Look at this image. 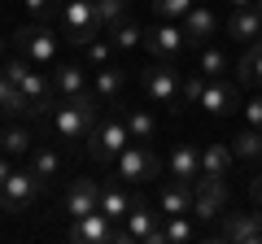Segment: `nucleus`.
Here are the masks:
<instances>
[{"label": "nucleus", "instance_id": "obj_1", "mask_svg": "<svg viewBox=\"0 0 262 244\" xmlns=\"http://www.w3.org/2000/svg\"><path fill=\"white\" fill-rule=\"evenodd\" d=\"M101 118V96L96 92H79V96H61L57 109L48 113V131H53L57 144H70L79 149L88 131H92V122Z\"/></svg>", "mask_w": 262, "mask_h": 244}, {"label": "nucleus", "instance_id": "obj_2", "mask_svg": "<svg viewBox=\"0 0 262 244\" xmlns=\"http://www.w3.org/2000/svg\"><path fill=\"white\" fill-rule=\"evenodd\" d=\"M127 144H131V131H127V122H122V113H118V109H114L110 118H96V122H92V131L83 135L88 157L101 161V166H114V157H118Z\"/></svg>", "mask_w": 262, "mask_h": 244}, {"label": "nucleus", "instance_id": "obj_3", "mask_svg": "<svg viewBox=\"0 0 262 244\" xmlns=\"http://www.w3.org/2000/svg\"><path fill=\"white\" fill-rule=\"evenodd\" d=\"M114 179H118V183H149V179H162V157L149 149V140H131L127 149L114 157Z\"/></svg>", "mask_w": 262, "mask_h": 244}, {"label": "nucleus", "instance_id": "obj_4", "mask_svg": "<svg viewBox=\"0 0 262 244\" xmlns=\"http://www.w3.org/2000/svg\"><path fill=\"white\" fill-rule=\"evenodd\" d=\"M61 27H66V44L88 48L101 35V18H96V0H66L61 5Z\"/></svg>", "mask_w": 262, "mask_h": 244}, {"label": "nucleus", "instance_id": "obj_5", "mask_svg": "<svg viewBox=\"0 0 262 244\" xmlns=\"http://www.w3.org/2000/svg\"><path fill=\"white\" fill-rule=\"evenodd\" d=\"M39 188H44V183L31 175V166L13 170V175L0 183V209H5V214H18V218L31 214V209L39 205Z\"/></svg>", "mask_w": 262, "mask_h": 244}, {"label": "nucleus", "instance_id": "obj_6", "mask_svg": "<svg viewBox=\"0 0 262 244\" xmlns=\"http://www.w3.org/2000/svg\"><path fill=\"white\" fill-rule=\"evenodd\" d=\"M144 92H149L153 105H162V109H175L179 105V92H184V75H179L170 61H149V70H144Z\"/></svg>", "mask_w": 262, "mask_h": 244}, {"label": "nucleus", "instance_id": "obj_7", "mask_svg": "<svg viewBox=\"0 0 262 244\" xmlns=\"http://www.w3.org/2000/svg\"><path fill=\"white\" fill-rule=\"evenodd\" d=\"M144 48H149L153 61H175V57L188 48L184 22H166V18L149 22V27H144Z\"/></svg>", "mask_w": 262, "mask_h": 244}, {"label": "nucleus", "instance_id": "obj_8", "mask_svg": "<svg viewBox=\"0 0 262 244\" xmlns=\"http://www.w3.org/2000/svg\"><path fill=\"white\" fill-rule=\"evenodd\" d=\"M192 218L196 223H214V218H223V209H227V183H223V175H201L192 183Z\"/></svg>", "mask_w": 262, "mask_h": 244}, {"label": "nucleus", "instance_id": "obj_9", "mask_svg": "<svg viewBox=\"0 0 262 244\" xmlns=\"http://www.w3.org/2000/svg\"><path fill=\"white\" fill-rule=\"evenodd\" d=\"M13 48H18L27 61L48 66V61L57 57V35L48 31V22H31V27H18V31H13Z\"/></svg>", "mask_w": 262, "mask_h": 244}, {"label": "nucleus", "instance_id": "obj_10", "mask_svg": "<svg viewBox=\"0 0 262 244\" xmlns=\"http://www.w3.org/2000/svg\"><path fill=\"white\" fill-rule=\"evenodd\" d=\"M122 223H127V231H131V240H149V244H166V218L162 214H153L149 209V201L140 197V192H136V197H131V209H127V218H122Z\"/></svg>", "mask_w": 262, "mask_h": 244}, {"label": "nucleus", "instance_id": "obj_11", "mask_svg": "<svg viewBox=\"0 0 262 244\" xmlns=\"http://www.w3.org/2000/svg\"><path fill=\"white\" fill-rule=\"evenodd\" d=\"M214 240H232V244H262V205L249 214H223L219 218Z\"/></svg>", "mask_w": 262, "mask_h": 244}, {"label": "nucleus", "instance_id": "obj_12", "mask_svg": "<svg viewBox=\"0 0 262 244\" xmlns=\"http://www.w3.org/2000/svg\"><path fill=\"white\" fill-rule=\"evenodd\" d=\"M184 35H188V48H206L219 35V13L196 0L192 9H188V18H184Z\"/></svg>", "mask_w": 262, "mask_h": 244}, {"label": "nucleus", "instance_id": "obj_13", "mask_svg": "<svg viewBox=\"0 0 262 244\" xmlns=\"http://www.w3.org/2000/svg\"><path fill=\"white\" fill-rule=\"evenodd\" d=\"M96 209H101V183L96 179H70L66 183V214L83 218V214H96Z\"/></svg>", "mask_w": 262, "mask_h": 244}, {"label": "nucleus", "instance_id": "obj_14", "mask_svg": "<svg viewBox=\"0 0 262 244\" xmlns=\"http://www.w3.org/2000/svg\"><path fill=\"white\" fill-rule=\"evenodd\" d=\"M114 218H105L101 209L96 214H83V218H75V227H70V240L75 244H110L114 240Z\"/></svg>", "mask_w": 262, "mask_h": 244}, {"label": "nucleus", "instance_id": "obj_15", "mask_svg": "<svg viewBox=\"0 0 262 244\" xmlns=\"http://www.w3.org/2000/svg\"><path fill=\"white\" fill-rule=\"evenodd\" d=\"M201 109L214 113V118H227V113L241 109V92H236L232 83H223V79H210V83H206V96H201Z\"/></svg>", "mask_w": 262, "mask_h": 244}, {"label": "nucleus", "instance_id": "obj_16", "mask_svg": "<svg viewBox=\"0 0 262 244\" xmlns=\"http://www.w3.org/2000/svg\"><path fill=\"white\" fill-rule=\"evenodd\" d=\"M192 183H184V179H170L166 188L158 192V209L162 218H175V214H192Z\"/></svg>", "mask_w": 262, "mask_h": 244}, {"label": "nucleus", "instance_id": "obj_17", "mask_svg": "<svg viewBox=\"0 0 262 244\" xmlns=\"http://www.w3.org/2000/svg\"><path fill=\"white\" fill-rule=\"evenodd\" d=\"M0 113H13V118H35V101L13 83L5 70H0Z\"/></svg>", "mask_w": 262, "mask_h": 244}, {"label": "nucleus", "instance_id": "obj_18", "mask_svg": "<svg viewBox=\"0 0 262 244\" xmlns=\"http://www.w3.org/2000/svg\"><path fill=\"white\" fill-rule=\"evenodd\" d=\"M27 166H31V175H35L39 183H53V179H61L66 157L53 149V144H44V149H31L27 153Z\"/></svg>", "mask_w": 262, "mask_h": 244}, {"label": "nucleus", "instance_id": "obj_19", "mask_svg": "<svg viewBox=\"0 0 262 244\" xmlns=\"http://www.w3.org/2000/svg\"><path fill=\"white\" fill-rule=\"evenodd\" d=\"M166 170H170V179H184V183H196V179H201V149H196V144H179V149L170 153Z\"/></svg>", "mask_w": 262, "mask_h": 244}, {"label": "nucleus", "instance_id": "obj_20", "mask_svg": "<svg viewBox=\"0 0 262 244\" xmlns=\"http://www.w3.org/2000/svg\"><path fill=\"white\" fill-rule=\"evenodd\" d=\"M227 144H232L236 161H245V166H262V127H245V131H236Z\"/></svg>", "mask_w": 262, "mask_h": 244}, {"label": "nucleus", "instance_id": "obj_21", "mask_svg": "<svg viewBox=\"0 0 262 244\" xmlns=\"http://www.w3.org/2000/svg\"><path fill=\"white\" fill-rule=\"evenodd\" d=\"M227 35H232V39H258L262 35V13L253 9V5L232 9V18H227Z\"/></svg>", "mask_w": 262, "mask_h": 244}, {"label": "nucleus", "instance_id": "obj_22", "mask_svg": "<svg viewBox=\"0 0 262 244\" xmlns=\"http://www.w3.org/2000/svg\"><path fill=\"white\" fill-rule=\"evenodd\" d=\"M131 197L136 192H127V188H118V183H101V214L105 218H114V223H122L127 218V209H131Z\"/></svg>", "mask_w": 262, "mask_h": 244}, {"label": "nucleus", "instance_id": "obj_23", "mask_svg": "<svg viewBox=\"0 0 262 244\" xmlns=\"http://www.w3.org/2000/svg\"><path fill=\"white\" fill-rule=\"evenodd\" d=\"M232 166H236L232 144H206V149H201V175H223L227 179Z\"/></svg>", "mask_w": 262, "mask_h": 244}, {"label": "nucleus", "instance_id": "obj_24", "mask_svg": "<svg viewBox=\"0 0 262 244\" xmlns=\"http://www.w3.org/2000/svg\"><path fill=\"white\" fill-rule=\"evenodd\" d=\"M53 87L61 96H79V92H88V75L79 66H70V61H66V66H57L53 70Z\"/></svg>", "mask_w": 262, "mask_h": 244}, {"label": "nucleus", "instance_id": "obj_25", "mask_svg": "<svg viewBox=\"0 0 262 244\" xmlns=\"http://www.w3.org/2000/svg\"><path fill=\"white\" fill-rule=\"evenodd\" d=\"M114 109L122 113V122H127L131 140H153V131H158V127H153V118H149L144 109H131V105H114Z\"/></svg>", "mask_w": 262, "mask_h": 244}, {"label": "nucleus", "instance_id": "obj_26", "mask_svg": "<svg viewBox=\"0 0 262 244\" xmlns=\"http://www.w3.org/2000/svg\"><path fill=\"white\" fill-rule=\"evenodd\" d=\"M122 83H127V75H122L118 66H101L92 75V87H96V96H101V101H114V96L122 92Z\"/></svg>", "mask_w": 262, "mask_h": 244}, {"label": "nucleus", "instance_id": "obj_27", "mask_svg": "<svg viewBox=\"0 0 262 244\" xmlns=\"http://www.w3.org/2000/svg\"><path fill=\"white\" fill-rule=\"evenodd\" d=\"M236 75L241 83H262V35L253 39V48H245V57L236 61Z\"/></svg>", "mask_w": 262, "mask_h": 244}, {"label": "nucleus", "instance_id": "obj_28", "mask_svg": "<svg viewBox=\"0 0 262 244\" xmlns=\"http://www.w3.org/2000/svg\"><path fill=\"white\" fill-rule=\"evenodd\" d=\"M110 44H114V48H136V44H144V27H140L136 18L114 22V27H110Z\"/></svg>", "mask_w": 262, "mask_h": 244}, {"label": "nucleus", "instance_id": "obj_29", "mask_svg": "<svg viewBox=\"0 0 262 244\" xmlns=\"http://www.w3.org/2000/svg\"><path fill=\"white\" fill-rule=\"evenodd\" d=\"M0 144H5L9 157H27V153L35 149V135H31L27 127H5V131H0Z\"/></svg>", "mask_w": 262, "mask_h": 244}, {"label": "nucleus", "instance_id": "obj_30", "mask_svg": "<svg viewBox=\"0 0 262 244\" xmlns=\"http://www.w3.org/2000/svg\"><path fill=\"white\" fill-rule=\"evenodd\" d=\"M192 5H196V0H153V18H166V22H184Z\"/></svg>", "mask_w": 262, "mask_h": 244}, {"label": "nucleus", "instance_id": "obj_31", "mask_svg": "<svg viewBox=\"0 0 262 244\" xmlns=\"http://www.w3.org/2000/svg\"><path fill=\"white\" fill-rule=\"evenodd\" d=\"M127 9H131V0H96V18H101V27H105V31H110L114 22L127 18Z\"/></svg>", "mask_w": 262, "mask_h": 244}, {"label": "nucleus", "instance_id": "obj_32", "mask_svg": "<svg viewBox=\"0 0 262 244\" xmlns=\"http://www.w3.org/2000/svg\"><path fill=\"white\" fill-rule=\"evenodd\" d=\"M196 70H201V75H210V79H219V75H223V70H227V57L223 53H219V48H201V57H196Z\"/></svg>", "mask_w": 262, "mask_h": 244}, {"label": "nucleus", "instance_id": "obj_33", "mask_svg": "<svg viewBox=\"0 0 262 244\" xmlns=\"http://www.w3.org/2000/svg\"><path fill=\"white\" fill-rule=\"evenodd\" d=\"M206 83H210V75H201V70H196V75H188V79H184V92H179V101H184V105H201Z\"/></svg>", "mask_w": 262, "mask_h": 244}, {"label": "nucleus", "instance_id": "obj_34", "mask_svg": "<svg viewBox=\"0 0 262 244\" xmlns=\"http://www.w3.org/2000/svg\"><path fill=\"white\" fill-rule=\"evenodd\" d=\"M162 227H166V244H179V240H192V223H188V214H175V218H166V223H162Z\"/></svg>", "mask_w": 262, "mask_h": 244}, {"label": "nucleus", "instance_id": "obj_35", "mask_svg": "<svg viewBox=\"0 0 262 244\" xmlns=\"http://www.w3.org/2000/svg\"><path fill=\"white\" fill-rule=\"evenodd\" d=\"M22 5L31 9V18H35V22H48V18H61V5H66V0H22Z\"/></svg>", "mask_w": 262, "mask_h": 244}, {"label": "nucleus", "instance_id": "obj_36", "mask_svg": "<svg viewBox=\"0 0 262 244\" xmlns=\"http://www.w3.org/2000/svg\"><path fill=\"white\" fill-rule=\"evenodd\" d=\"M110 39H101V35H96L92 39V44H88V66H96V70H101V66H110Z\"/></svg>", "mask_w": 262, "mask_h": 244}, {"label": "nucleus", "instance_id": "obj_37", "mask_svg": "<svg viewBox=\"0 0 262 244\" xmlns=\"http://www.w3.org/2000/svg\"><path fill=\"white\" fill-rule=\"evenodd\" d=\"M245 127H262V96H253L245 105Z\"/></svg>", "mask_w": 262, "mask_h": 244}, {"label": "nucleus", "instance_id": "obj_38", "mask_svg": "<svg viewBox=\"0 0 262 244\" xmlns=\"http://www.w3.org/2000/svg\"><path fill=\"white\" fill-rule=\"evenodd\" d=\"M249 197H253V205H262V170H253V179H249Z\"/></svg>", "mask_w": 262, "mask_h": 244}, {"label": "nucleus", "instance_id": "obj_39", "mask_svg": "<svg viewBox=\"0 0 262 244\" xmlns=\"http://www.w3.org/2000/svg\"><path fill=\"white\" fill-rule=\"evenodd\" d=\"M9 175H13V170H9V153H0V183H5Z\"/></svg>", "mask_w": 262, "mask_h": 244}, {"label": "nucleus", "instance_id": "obj_40", "mask_svg": "<svg viewBox=\"0 0 262 244\" xmlns=\"http://www.w3.org/2000/svg\"><path fill=\"white\" fill-rule=\"evenodd\" d=\"M227 5H232V9H241V5H253V0H227Z\"/></svg>", "mask_w": 262, "mask_h": 244}, {"label": "nucleus", "instance_id": "obj_41", "mask_svg": "<svg viewBox=\"0 0 262 244\" xmlns=\"http://www.w3.org/2000/svg\"><path fill=\"white\" fill-rule=\"evenodd\" d=\"M0 61H5V35H0Z\"/></svg>", "mask_w": 262, "mask_h": 244}, {"label": "nucleus", "instance_id": "obj_42", "mask_svg": "<svg viewBox=\"0 0 262 244\" xmlns=\"http://www.w3.org/2000/svg\"><path fill=\"white\" fill-rule=\"evenodd\" d=\"M253 9H258V13H262V0H253Z\"/></svg>", "mask_w": 262, "mask_h": 244}]
</instances>
